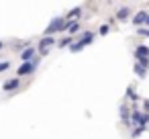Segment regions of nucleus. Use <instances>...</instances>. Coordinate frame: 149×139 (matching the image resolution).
<instances>
[{"label":"nucleus","mask_w":149,"mask_h":139,"mask_svg":"<svg viewBox=\"0 0 149 139\" xmlns=\"http://www.w3.org/2000/svg\"><path fill=\"white\" fill-rule=\"evenodd\" d=\"M2 49H4V43H2V41H0V51H2Z\"/></svg>","instance_id":"nucleus-20"},{"label":"nucleus","mask_w":149,"mask_h":139,"mask_svg":"<svg viewBox=\"0 0 149 139\" xmlns=\"http://www.w3.org/2000/svg\"><path fill=\"white\" fill-rule=\"evenodd\" d=\"M147 131H149V129H147Z\"/></svg>","instance_id":"nucleus-23"},{"label":"nucleus","mask_w":149,"mask_h":139,"mask_svg":"<svg viewBox=\"0 0 149 139\" xmlns=\"http://www.w3.org/2000/svg\"><path fill=\"white\" fill-rule=\"evenodd\" d=\"M108 31H110V27H108V25H102V27L98 29V33H100V35H108Z\"/></svg>","instance_id":"nucleus-18"},{"label":"nucleus","mask_w":149,"mask_h":139,"mask_svg":"<svg viewBox=\"0 0 149 139\" xmlns=\"http://www.w3.org/2000/svg\"><path fill=\"white\" fill-rule=\"evenodd\" d=\"M21 86V80L19 78H10V80H6L4 84H2V90L4 92H10V90H17Z\"/></svg>","instance_id":"nucleus-6"},{"label":"nucleus","mask_w":149,"mask_h":139,"mask_svg":"<svg viewBox=\"0 0 149 139\" xmlns=\"http://www.w3.org/2000/svg\"><path fill=\"white\" fill-rule=\"evenodd\" d=\"M129 15H131V10H129L127 6H123V8H118V10H116V19H118V21H127V19H129Z\"/></svg>","instance_id":"nucleus-10"},{"label":"nucleus","mask_w":149,"mask_h":139,"mask_svg":"<svg viewBox=\"0 0 149 139\" xmlns=\"http://www.w3.org/2000/svg\"><path fill=\"white\" fill-rule=\"evenodd\" d=\"M143 57H149V47L141 43L135 47V59H143Z\"/></svg>","instance_id":"nucleus-7"},{"label":"nucleus","mask_w":149,"mask_h":139,"mask_svg":"<svg viewBox=\"0 0 149 139\" xmlns=\"http://www.w3.org/2000/svg\"><path fill=\"white\" fill-rule=\"evenodd\" d=\"M147 37H149V31H147Z\"/></svg>","instance_id":"nucleus-22"},{"label":"nucleus","mask_w":149,"mask_h":139,"mask_svg":"<svg viewBox=\"0 0 149 139\" xmlns=\"http://www.w3.org/2000/svg\"><path fill=\"white\" fill-rule=\"evenodd\" d=\"M133 70H135V76H139V78H145V76H147V70H145L143 66H139V64H135Z\"/></svg>","instance_id":"nucleus-11"},{"label":"nucleus","mask_w":149,"mask_h":139,"mask_svg":"<svg viewBox=\"0 0 149 139\" xmlns=\"http://www.w3.org/2000/svg\"><path fill=\"white\" fill-rule=\"evenodd\" d=\"M6 70H10V61H0V74L6 72Z\"/></svg>","instance_id":"nucleus-16"},{"label":"nucleus","mask_w":149,"mask_h":139,"mask_svg":"<svg viewBox=\"0 0 149 139\" xmlns=\"http://www.w3.org/2000/svg\"><path fill=\"white\" fill-rule=\"evenodd\" d=\"M59 31H65V19H63V17H55V19L47 25V29L43 31V33H45L43 37H53V35L59 33Z\"/></svg>","instance_id":"nucleus-1"},{"label":"nucleus","mask_w":149,"mask_h":139,"mask_svg":"<svg viewBox=\"0 0 149 139\" xmlns=\"http://www.w3.org/2000/svg\"><path fill=\"white\" fill-rule=\"evenodd\" d=\"M145 129H147V127H135V129H133V133H131V137H133V139H135V137H139Z\"/></svg>","instance_id":"nucleus-15"},{"label":"nucleus","mask_w":149,"mask_h":139,"mask_svg":"<svg viewBox=\"0 0 149 139\" xmlns=\"http://www.w3.org/2000/svg\"><path fill=\"white\" fill-rule=\"evenodd\" d=\"M143 106H145V112H149V98H147V100H143Z\"/></svg>","instance_id":"nucleus-19"},{"label":"nucleus","mask_w":149,"mask_h":139,"mask_svg":"<svg viewBox=\"0 0 149 139\" xmlns=\"http://www.w3.org/2000/svg\"><path fill=\"white\" fill-rule=\"evenodd\" d=\"M145 25H149V17H147V21H145Z\"/></svg>","instance_id":"nucleus-21"},{"label":"nucleus","mask_w":149,"mask_h":139,"mask_svg":"<svg viewBox=\"0 0 149 139\" xmlns=\"http://www.w3.org/2000/svg\"><path fill=\"white\" fill-rule=\"evenodd\" d=\"M68 45H70V47L74 45V39H72L70 35H68V37H63V39H61V41L57 43V47H68Z\"/></svg>","instance_id":"nucleus-12"},{"label":"nucleus","mask_w":149,"mask_h":139,"mask_svg":"<svg viewBox=\"0 0 149 139\" xmlns=\"http://www.w3.org/2000/svg\"><path fill=\"white\" fill-rule=\"evenodd\" d=\"M39 64H41V57H33L31 61L21 64L19 70H17V74H19V76H29V74H33V72L39 68Z\"/></svg>","instance_id":"nucleus-2"},{"label":"nucleus","mask_w":149,"mask_h":139,"mask_svg":"<svg viewBox=\"0 0 149 139\" xmlns=\"http://www.w3.org/2000/svg\"><path fill=\"white\" fill-rule=\"evenodd\" d=\"M137 64H139V66H143V68L147 70V68H149V57H143V59H137Z\"/></svg>","instance_id":"nucleus-17"},{"label":"nucleus","mask_w":149,"mask_h":139,"mask_svg":"<svg viewBox=\"0 0 149 139\" xmlns=\"http://www.w3.org/2000/svg\"><path fill=\"white\" fill-rule=\"evenodd\" d=\"M78 29H80V23H78V21H72V23L65 21V31L70 33V37H72L74 33H78Z\"/></svg>","instance_id":"nucleus-9"},{"label":"nucleus","mask_w":149,"mask_h":139,"mask_svg":"<svg viewBox=\"0 0 149 139\" xmlns=\"http://www.w3.org/2000/svg\"><path fill=\"white\" fill-rule=\"evenodd\" d=\"M118 117H120V121H123L125 125H131V110H129V106H127L125 102L118 106Z\"/></svg>","instance_id":"nucleus-5"},{"label":"nucleus","mask_w":149,"mask_h":139,"mask_svg":"<svg viewBox=\"0 0 149 139\" xmlns=\"http://www.w3.org/2000/svg\"><path fill=\"white\" fill-rule=\"evenodd\" d=\"M147 17H149V13H145V10H141V13H137V15L133 17V25H137V27H141V25H145V21H147Z\"/></svg>","instance_id":"nucleus-8"},{"label":"nucleus","mask_w":149,"mask_h":139,"mask_svg":"<svg viewBox=\"0 0 149 139\" xmlns=\"http://www.w3.org/2000/svg\"><path fill=\"white\" fill-rule=\"evenodd\" d=\"M80 13H82V8H74L72 13H68L65 19H68V21H70V19H76V17H80Z\"/></svg>","instance_id":"nucleus-14"},{"label":"nucleus","mask_w":149,"mask_h":139,"mask_svg":"<svg viewBox=\"0 0 149 139\" xmlns=\"http://www.w3.org/2000/svg\"><path fill=\"white\" fill-rule=\"evenodd\" d=\"M55 45H57L55 37H41L39 43H37V49L41 51V55H45V53L49 51V47H55Z\"/></svg>","instance_id":"nucleus-3"},{"label":"nucleus","mask_w":149,"mask_h":139,"mask_svg":"<svg viewBox=\"0 0 149 139\" xmlns=\"http://www.w3.org/2000/svg\"><path fill=\"white\" fill-rule=\"evenodd\" d=\"M33 57H37V47H33V45H27V47L21 51V59H23V64H25V61H31Z\"/></svg>","instance_id":"nucleus-4"},{"label":"nucleus","mask_w":149,"mask_h":139,"mask_svg":"<svg viewBox=\"0 0 149 139\" xmlns=\"http://www.w3.org/2000/svg\"><path fill=\"white\" fill-rule=\"evenodd\" d=\"M127 98H129V100H133V102H137V100H139V94L129 86V88H127Z\"/></svg>","instance_id":"nucleus-13"}]
</instances>
